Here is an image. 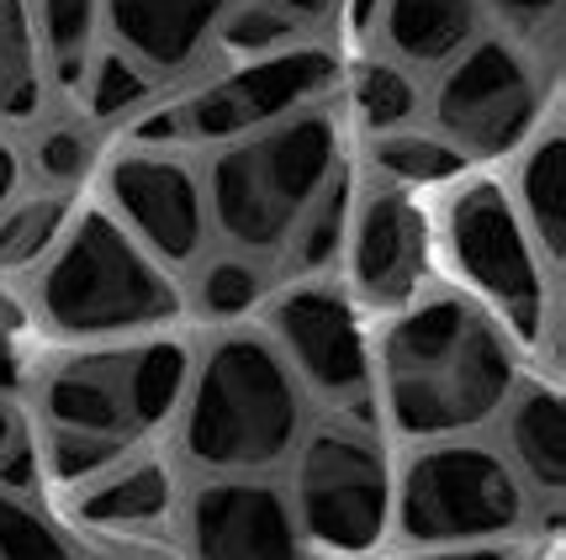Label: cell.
Listing matches in <instances>:
<instances>
[{
    "mask_svg": "<svg viewBox=\"0 0 566 560\" xmlns=\"http://www.w3.org/2000/svg\"><path fill=\"white\" fill-rule=\"evenodd\" d=\"M381 387L402 434H461L509 402L514 349L476 302L429 296L381 334Z\"/></svg>",
    "mask_w": 566,
    "mask_h": 560,
    "instance_id": "6da1fadb",
    "label": "cell"
},
{
    "mask_svg": "<svg viewBox=\"0 0 566 560\" xmlns=\"http://www.w3.org/2000/svg\"><path fill=\"white\" fill-rule=\"evenodd\" d=\"M302 434V391L281 349L260 334H228L201 360L186 450L207 471H265L281 465Z\"/></svg>",
    "mask_w": 566,
    "mask_h": 560,
    "instance_id": "7a4b0ae2",
    "label": "cell"
},
{
    "mask_svg": "<svg viewBox=\"0 0 566 560\" xmlns=\"http://www.w3.org/2000/svg\"><path fill=\"white\" fill-rule=\"evenodd\" d=\"M339 175V123L328 112H296L260 127L212 159V222L239 249L292 244L313 196Z\"/></svg>",
    "mask_w": 566,
    "mask_h": 560,
    "instance_id": "3957f363",
    "label": "cell"
},
{
    "mask_svg": "<svg viewBox=\"0 0 566 560\" xmlns=\"http://www.w3.org/2000/svg\"><path fill=\"white\" fill-rule=\"evenodd\" d=\"M43 317L59 334H127L180 313L175 286L144 254V244L112 218H80L38 286Z\"/></svg>",
    "mask_w": 566,
    "mask_h": 560,
    "instance_id": "277c9868",
    "label": "cell"
},
{
    "mask_svg": "<svg viewBox=\"0 0 566 560\" xmlns=\"http://www.w3.org/2000/svg\"><path fill=\"white\" fill-rule=\"evenodd\" d=\"M397 524L413 545H488L524 524V487L497 450L434 444L402 471Z\"/></svg>",
    "mask_w": 566,
    "mask_h": 560,
    "instance_id": "5b68a950",
    "label": "cell"
},
{
    "mask_svg": "<svg viewBox=\"0 0 566 560\" xmlns=\"http://www.w3.org/2000/svg\"><path fill=\"white\" fill-rule=\"evenodd\" d=\"M387 513H392V482H387V461L376 439L334 429V423L302 439L296 524L318 545L360 556L387 535Z\"/></svg>",
    "mask_w": 566,
    "mask_h": 560,
    "instance_id": "8992f818",
    "label": "cell"
},
{
    "mask_svg": "<svg viewBox=\"0 0 566 560\" xmlns=\"http://www.w3.org/2000/svg\"><path fill=\"white\" fill-rule=\"evenodd\" d=\"M444 239L455 254V270L493 307L509 313L524 339H535L545 328V270L524 239L514 201L497 186H467L444 212Z\"/></svg>",
    "mask_w": 566,
    "mask_h": 560,
    "instance_id": "52a82bcc",
    "label": "cell"
},
{
    "mask_svg": "<svg viewBox=\"0 0 566 560\" xmlns=\"http://www.w3.org/2000/svg\"><path fill=\"white\" fill-rule=\"evenodd\" d=\"M434 117L450 133V148L493 159L530 138L541 117V85L509 43L482 38L444 70L434 91Z\"/></svg>",
    "mask_w": 566,
    "mask_h": 560,
    "instance_id": "ba28073f",
    "label": "cell"
},
{
    "mask_svg": "<svg viewBox=\"0 0 566 560\" xmlns=\"http://www.w3.org/2000/svg\"><path fill=\"white\" fill-rule=\"evenodd\" d=\"M334 85V59L318 49H286L265 53L244 70L212 80L207 91L175 106V133L180 144L201 138V144H239L260 127H275L281 117H296L313 96Z\"/></svg>",
    "mask_w": 566,
    "mask_h": 560,
    "instance_id": "9c48e42d",
    "label": "cell"
},
{
    "mask_svg": "<svg viewBox=\"0 0 566 560\" xmlns=\"http://www.w3.org/2000/svg\"><path fill=\"white\" fill-rule=\"evenodd\" d=\"M275 339L281 360L296 381H307L323 397H360L370 381L366 339L349 302L328 286H296L275 302Z\"/></svg>",
    "mask_w": 566,
    "mask_h": 560,
    "instance_id": "30bf717a",
    "label": "cell"
},
{
    "mask_svg": "<svg viewBox=\"0 0 566 560\" xmlns=\"http://www.w3.org/2000/svg\"><path fill=\"white\" fill-rule=\"evenodd\" d=\"M191 556L197 560H302V529L286 492L271 482H207L191 503Z\"/></svg>",
    "mask_w": 566,
    "mask_h": 560,
    "instance_id": "8fae6325",
    "label": "cell"
},
{
    "mask_svg": "<svg viewBox=\"0 0 566 560\" xmlns=\"http://www.w3.org/2000/svg\"><path fill=\"white\" fill-rule=\"evenodd\" d=\"M112 201L127 218L133 239L170 265H191L207 239V196L197 175L159 154H133L112 165Z\"/></svg>",
    "mask_w": 566,
    "mask_h": 560,
    "instance_id": "7c38bea8",
    "label": "cell"
},
{
    "mask_svg": "<svg viewBox=\"0 0 566 560\" xmlns=\"http://www.w3.org/2000/svg\"><path fill=\"white\" fill-rule=\"evenodd\" d=\"M349 239V265H355V286L392 307L419 292L423 270H429V222L402 191H370L360 201V218Z\"/></svg>",
    "mask_w": 566,
    "mask_h": 560,
    "instance_id": "4fadbf2b",
    "label": "cell"
},
{
    "mask_svg": "<svg viewBox=\"0 0 566 560\" xmlns=\"http://www.w3.org/2000/svg\"><path fill=\"white\" fill-rule=\"evenodd\" d=\"M228 0H106V22L138 70H186L218 32Z\"/></svg>",
    "mask_w": 566,
    "mask_h": 560,
    "instance_id": "5bb4252c",
    "label": "cell"
},
{
    "mask_svg": "<svg viewBox=\"0 0 566 560\" xmlns=\"http://www.w3.org/2000/svg\"><path fill=\"white\" fill-rule=\"evenodd\" d=\"M43 408H49L53 429L127 439L133 434L127 355H85V360H70L64 370H53L49 387H43Z\"/></svg>",
    "mask_w": 566,
    "mask_h": 560,
    "instance_id": "9a60e30c",
    "label": "cell"
},
{
    "mask_svg": "<svg viewBox=\"0 0 566 560\" xmlns=\"http://www.w3.org/2000/svg\"><path fill=\"white\" fill-rule=\"evenodd\" d=\"M387 43L413 64H450L476 38V0H381Z\"/></svg>",
    "mask_w": 566,
    "mask_h": 560,
    "instance_id": "2e32d148",
    "label": "cell"
},
{
    "mask_svg": "<svg viewBox=\"0 0 566 560\" xmlns=\"http://www.w3.org/2000/svg\"><path fill=\"white\" fill-rule=\"evenodd\" d=\"M514 413H509V444H514V461L524 465V476L556 497L566 487V423H562V397L551 387H518Z\"/></svg>",
    "mask_w": 566,
    "mask_h": 560,
    "instance_id": "e0dca14e",
    "label": "cell"
},
{
    "mask_svg": "<svg viewBox=\"0 0 566 560\" xmlns=\"http://www.w3.org/2000/svg\"><path fill=\"white\" fill-rule=\"evenodd\" d=\"M518 196H524V218L541 239V254L556 265L566 249V144L562 133H551L530 148L524 170H518Z\"/></svg>",
    "mask_w": 566,
    "mask_h": 560,
    "instance_id": "ac0fdd59",
    "label": "cell"
},
{
    "mask_svg": "<svg viewBox=\"0 0 566 560\" xmlns=\"http://www.w3.org/2000/svg\"><path fill=\"white\" fill-rule=\"evenodd\" d=\"M43 101L38 74V27L27 0H0V117L22 123Z\"/></svg>",
    "mask_w": 566,
    "mask_h": 560,
    "instance_id": "d6986e66",
    "label": "cell"
},
{
    "mask_svg": "<svg viewBox=\"0 0 566 560\" xmlns=\"http://www.w3.org/2000/svg\"><path fill=\"white\" fill-rule=\"evenodd\" d=\"M165 508H170V471L144 461L106 476L96 492H85L80 518L85 524H154Z\"/></svg>",
    "mask_w": 566,
    "mask_h": 560,
    "instance_id": "ffe728a7",
    "label": "cell"
},
{
    "mask_svg": "<svg viewBox=\"0 0 566 560\" xmlns=\"http://www.w3.org/2000/svg\"><path fill=\"white\" fill-rule=\"evenodd\" d=\"M186 387V349L175 339H154L127 355V413L133 429H154L159 418H170Z\"/></svg>",
    "mask_w": 566,
    "mask_h": 560,
    "instance_id": "44dd1931",
    "label": "cell"
},
{
    "mask_svg": "<svg viewBox=\"0 0 566 560\" xmlns=\"http://www.w3.org/2000/svg\"><path fill=\"white\" fill-rule=\"evenodd\" d=\"M370 159H376V170L392 175L397 186H440L450 175H461L467 165V154L461 148H450L444 138H429V133H376V144H370Z\"/></svg>",
    "mask_w": 566,
    "mask_h": 560,
    "instance_id": "7402d4cb",
    "label": "cell"
},
{
    "mask_svg": "<svg viewBox=\"0 0 566 560\" xmlns=\"http://www.w3.org/2000/svg\"><path fill=\"white\" fill-rule=\"evenodd\" d=\"M345 233H349V175L339 170L318 196H313V207L302 212V222H296L292 265L296 270H323L339 249H345Z\"/></svg>",
    "mask_w": 566,
    "mask_h": 560,
    "instance_id": "603a6c76",
    "label": "cell"
},
{
    "mask_svg": "<svg viewBox=\"0 0 566 560\" xmlns=\"http://www.w3.org/2000/svg\"><path fill=\"white\" fill-rule=\"evenodd\" d=\"M38 27H43V43H49L64 85H80L91 32H96V0H38Z\"/></svg>",
    "mask_w": 566,
    "mask_h": 560,
    "instance_id": "cb8c5ba5",
    "label": "cell"
},
{
    "mask_svg": "<svg viewBox=\"0 0 566 560\" xmlns=\"http://www.w3.org/2000/svg\"><path fill=\"white\" fill-rule=\"evenodd\" d=\"M355 106H360V123L370 133H397L419 112V91H413V80L397 64H360V74H355Z\"/></svg>",
    "mask_w": 566,
    "mask_h": 560,
    "instance_id": "d4e9b609",
    "label": "cell"
},
{
    "mask_svg": "<svg viewBox=\"0 0 566 560\" xmlns=\"http://www.w3.org/2000/svg\"><path fill=\"white\" fill-rule=\"evenodd\" d=\"M0 560H70V545L53 535L43 513H32L22 497L0 492Z\"/></svg>",
    "mask_w": 566,
    "mask_h": 560,
    "instance_id": "484cf974",
    "label": "cell"
},
{
    "mask_svg": "<svg viewBox=\"0 0 566 560\" xmlns=\"http://www.w3.org/2000/svg\"><path fill=\"white\" fill-rule=\"evenodd\" d=\"M260 292H265V275L249 265V260H218V265H207V275L197 281L201 307L212 317L249 313V307L260 302Z\"/></svg>",
    "mask_w": 566,
    "mask_h": 560,
    "instance_id": "4316f807",
    "label": "cell"
},
{
    "mask_svg": "<svg viewBox=\"0 0 566 560\" xmlns=\"http://www.w3.org/2000/svg\"><path fill=\"white\" fill-rule=\"evenodd\" d=\"M59 222H64V207L59 201H32V207H17L11 218L0 222V265H27L32 254L59 239Z\"/></svg>",
    "mask_w": 566,
    "mask_h": 560,
    "instance_id": "83f0119b",
    "label": "cell"
},
{
    "mask_svg": "<svg viewBox=\"0 0 566 560\" xmlns=\"http://www.w3.org/2000/svg\"><path fill=\"white\" fill-rule=\"evenodd\" d=\"M148 96V74L127 53H101L91 64V112L96 117H123L127 106Z\"/></svg>",
    "mask_w": 566,
    "mask_h": 560,
    "instance_id": "f1b7e54d",
    "label": "cell"
},
{
    "mask_svg": "<svg viewBox=\"0 0 566 560\" xmlns=\"http://www.w3.org/2000/svg\"><path fill=\"white\" fill-rule=\"evenodd\" d=\"M127 439H106V434H70V429H53L49 439V471L59 482H85L96 476L101 465H112L123 455Z\"/></svg>",
    "mask_w": 566,
    "mask_h": 560,
    "instance_id": "f546056e",
    "label": "cell"
},
{
    "mask_svg": "<svg viewBox=\"0 0 566 560\" xmlns=\"http://www.w3.org/2000/svg\"><path fill=\"white\" fill-rule=\"evenodd\" d=\"M32 159H38V175L43 180H59V186H70L74 175L91 165V138L80 133V127H49L38 148H32Z\"/></svg>",
    "mask_w": 566,
    "mask_h": 560,
    "instance_id": "4dcf8cb0",
    "label": "cell"
},
{
    "mask_svg": "<svg viewBox=\"0 0 566 560\" xmlns=\"http://www.w3.org/2000/svg\"><path fill=\"white\" fill-rule=\"evenodd\" d=\"M286 32H292V17H281L275 6H249V11H239L233 22L222 27L228 49H271L275 38H286Z\"/></svg>",
    "mask_w": 566,
    "mask_h": 560,
    "instance_id": "1f68e13d",
    "label": "cell"
},
{
    "mask_svg": "<svg viewBox=\"0 0 566 560\" xmlns=\"http://www.w3.org/2000/svg\"><path fill=\"white\" fill-rule=\"evenodd\" d=\"M493 6L514 27H524V32H530V27H545L551 17H556V0H493Z\"/></svg>",
    "mask_w": 566,
    "mask_h": 560,
    "instance_id": "d6a6232c",
    "label": "cell"
},
{
    "mask_svg": "<svg viewBox=\"0 0 566 560\" xmlns=\"http://www.w3.org/2000/svg\"><path fill=\"white\" fill-rule=\"evenodd\" d=\"M413 560H518L514 550H497V545H434L429 556Z\"/></svg>",
    "mask_w": 566,
    "mask_h": 560,
    "instance_id": "836d02e7",
    "label": "cell"
},
{
    "mask_svg": "<svg viewBox=\"0 0 566 560\" xmlns=\"http://www.w3.org/2000/svg\"><path fill=\"white\" fill-rule=\"evenodd\" d=\"M265 6H275L281 17H292V22H302V17H323L334 0H265Z\"/></svg>",
    "mask_w": 566,
    "mask_h": 560,
    "instance_id": "e575fe53",
    "label": "cell"
},
{
    "mask_svg": "<svg viewBox=\"0 0 566 560\" xmlns=\"http://www.w3.org/2000/svg\"><path fill=\"white\" fill-rule=\"evenodd\" d=\"M17 444H22V423H17V413H11V408L0 402V461H6V455H11Z\"/></svg>",
    "mask_w": 566,
    "mask_h": 560,
    "instance_id": "d590c367",
    "label": "cell"
},
{
    "mask_svg": "<svg viewBox=\"0 0 566 560\" xmlns=\"http://www.w3.org/2000/svg\"><path fill=\"white\" fill-rule=\"evenodd\" d=\"M11 186H17V154H11V148H0V207H6Z\"/></svg>",
    "mask_w": 566,
    "mask_h": 560,
    "instance_id": "8d00e7d4",
    "label": "cell"
},
{
    "mask_svg": "<svg viewBox=\"0 0 566 560\" xmlns=\"http://www.w3.org/2000/svg\"><path fill=\"white\" fill-rule=\"evenodd\" d=\"M376 11H381V0H349V22L355 27H366Z\"/></svg>",
    "mask_w": 566,
    "mask_h": 560,
    "instance_id": "74e56055",
    "label": "cell"
},
{
    "mask_svg": "<svg viewBox=\"0 0 566 560\" xmlns=\"http://www.w3.org/2000/svg\"><path fill=\"white\" fill-rule=\"evenodd\" d=\"M0 366H6V349H0ZM0 381H11V376H6V370H0Z\"/></svg>",
    "mask_w": 566,
    "mask_h": 560,
    "instance_id": "f35d334b",
    "label": "cell"
}]
</instances>
